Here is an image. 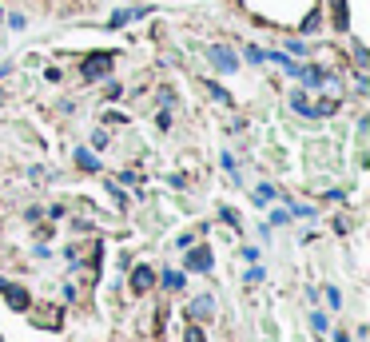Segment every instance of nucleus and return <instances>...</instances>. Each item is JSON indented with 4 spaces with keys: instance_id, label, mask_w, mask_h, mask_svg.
<instances>
[{
    "instance_id": "11",
    "label": "nucleus",
    "mask_w": 370,
    "mask_h": 342,
    "mask_svg": "<svg viewBox=\"0 0 370 342\" xmlns=\"http://www.w3.org/2000/svg\"><path fill=\"white\" fill-rule=\"evenodd\" d=\"M342 108V96H322V100H310V120H330L339 116Z\"/></svg>"
},
{
    "instance_id": "10",
    "label": "nucleus",
    "mask_w": 370,
    "mask_h": 342,
    "mask_svg": "<svg viewBox=\"0 0 370 342\" xmlns=\"http://www.w3.org/2000/svg\"><path fill=\"white\" fill-rule=\"evenodd\" d=\"M322 24H327V16H322V9H310L307 16H303L299 24H295V36H303V40H310V36H319Z\"/></svg>"
},
{
    "instance_id": "2",
    "label": "nucleus",
    "mask_w": 370,
    "mask_h": 342,
    "mask_svg": "<svg viewBox=\"0 0 370 342\" xmlns=\"http://www.w3.org/2000/svg\"><path fill=\"white\" fill-rule=\"evenodd\" d=\"M203 56H207L211 72H219V76H235V72L243 68L239 52L231 48V44H223V40H211L207 48H203Z\"/></svg>"
},
{
    "instance_id": "44",
    "label": "nucleus",
    "mask_w": 370,
    "mask_h": 342,
    "mask_svg": "<svg viewBox=\"0 0 370 342\" xmlns=\"http://www.w3.org/2000/svg\"><path fill=\"white\" fill-rule=\"evenodd\" d=\"M124 4H140V0H124Z\"/></svg>"
},
{
    "instance_id": "31",
    "label": "nucleus",
    "mask_w": 370,
    "mask_h": 342,
    "mask_svg": "<svg viewBox=\"0 0 370 342\" xmlns=\"http://www.w3.org/2000/svg\"><path fill=\"white\" fill-rule=\"evenodd\" d=\"M263 275H267V271H263V267H255V263H251V267H247V275H243V282H247V287H255V282H263Z\"/></svg>"
},
{
    "instance_id": "40",
    "label": "nucleus",
    "mask_w": 370,
    "mask_h": 342,
    "mask_svg": "<svg viewBox=\"0 0 370 342\" xmlns=\"http://www.w3.org/2000/svg\"><path fill=\"white\" fill-rule=\"evenodd\" d=\"M334 231H339V235L350 231V219H347V215H334Z\"/></svg>"
},
{
    "instance_id": "35",
    "label": "nucleus",
    "mask_w": 370,
    "mask_h": 342,
    "mask_svg": "<svg viewBox=\"0 0 370 342\" xmlns=\"http://www.w3.org/2000/svg\"><path fill=\"white\" fill-rule=\"evenodd\" d=\"M310 326H315V331H327L330 322H327V314H322V311H310Z\"/></svg>"
},
{
    "instance_id": "42",
    "label": "nucleus",
    "mask_w": 370,
    "mask_h": 342,
    "mask_svg": "<svg viewBox=\"0 0 370 342\" xmlns=\"http://www.w3.org/2000/svg\"><path fill=\"white\" fill-rule=\"evenodd\" d=\"M330 338H334V342H350V334H347V331H334Z\"/></svg>"
},
{
    "instance_id": "24",
    "label": "nucleus",
    "mask_w": 370,
    "mask_h": 342,
    "mask_svg": "<svg viewBox=\"0 0 370 342\" xmlns=\"http://www.w3.org/2000/svg\"><path fill=\"white\" fill-rule=\"evenodd\" d=\"M124 92H128V88H124L120 80H108V88H104V100H108V104H120Z\"/></svg>"
},
{
    "instance_id": "19",
    "label": "nucleus",
    "mask_w": 370,
    "mask_h": 342,
    "mask_svg": "<svg viewBox=\"0 0 370 342\" xmlns=\"http://www.w3.org/2000/svg\"><path fill=\"white\" fill-rule=\"evenodd\" d=\"M350 60H354V68L359 72H370V52L362 40H350Z\"/></svg>"
},
{
    "instance_id": "3",
    "label": "nucleus",
    "mask_w": 370,
    "mask_h": 342,
    "mask_svg": "<svg viewBox=\"0 0 370 342\" xmlns=\"http://www.w3.org/2000/svg\"><path fill=\"white\" fill-rule=\"evenodd\" d=\"M151 12H156V4H120V9H111L108 12V21H104V28H128V24H136V21H148Z\"/></svg>"
},
{
    "instance_id": "25",
    "label": "nucleus",
    "mask_w": 370,
    "mask_h": 342,
    "mask_svg": "<svg viewBox=\"0 0 370 342\" xmlns=\"http://www.w3.org/2000/svg\"><path fill=\"white\" fill-rule=\"evenodd\" d=\"M287 211H290V219H315V215H319L310 203H290Z\"/></svg>"
},
{
    "instance_id": "39",
    "label": "nucleus",
    "mask_w": 370,
    "mask_h": 342,
    "mask_svg": "<svg viewBox=\"0 0 370 342\" xmlns=\"http://www.w3.org/2000/svg\"><path fill=\"white\" fill-rule=\"evenodd\" d=\"M28 180L32 183H48V171H44V167H28Z\"/></svg>"
},
{
    "instance_id": "45",
    "label": "nucleus",
    "mask_w": 370,
    "mask_h": 342,
    "mask_svg": "<svg viewBox=\"0 0 370 342\" xmlns=\"http://www.w3.org/2000/svg\"><path fill=\"white\" fill-rule=\"evenodd\" d=\"M0 16H4V4H0Z\"/></svg>"
},
{
    "instance_id": "33",
    "label": "nucleus",
    "mask_w": 370,
    "mask_h": 342,
    "mask_svg": "<svg viewBox=\"0 0 370 342\" xmlns=\"http://www.w3.org/2000/svg\"><path fill=\"white\" fill-rule=\"evenodd\" d=\"M44 80H48V84H60V80H64V68H56V64H48V68H44Z\"/></svg>"
},
{
    "instance_id": "46",
    "label": "nucleus",
    "mask_w": 370,
    "mask_h": 342,
    "mask_svg": "<svg viewBox=\"0 0 370 342\" xmlns=\"http://www.w3.org/2000/svg\"><path fill=\"white\" fill-rule=\"evenodd\" d=\"M0 342H4V338H0Z\"/></svg>"
},
{
    "instance_id": "38",
    "label": "nucleus",
    "mask_w": 370,
    "mask_h": 342,
    "mask_svg": "<svg viewBox=\"0 0 370 342\" xmlns=\"http://www.w3.org/2000/svg\"><path fill=\"white\" fill-rule=\"evenodd\" d=\"M191 243H195V231H183V235H175V247H180V251H187Z\"/></svg>"
},
{
    "instance_id": "9",
    "label": "nucleus",
    "mask_w": 370,
    "mask_h": 342,
    "mask_svg": "<svg viewBox=\"0 0 370 342\" xmlns=\"http://www.w3.org/2000/svg\"><path fill=\"white\" fill-rule=\"evenodd\" d=\"M151 287H156V271H151L148 263H136V267H131V294H136V299H143Z\"/></svg>"
},
{
    "instance_id": "14",
    "label": "nucleus",
    "mask_w": 370,
    "mask_h": 342,
    "mask_svg": "<svg viewBox=\"0 0 370 342\" xmlns=\"http://www.w3.org/2000/svg\"><path fill=\"white\" fill-rule=\"evenodd\" d=\"M156 282H160L168 294H175V291L187 287V271H171V267H168V271H160V279H156Z\"/></svg>"
},
{
    "instance_id": "6",
    "label": "nucleus",
    "mask_w": 370,
    "mask_h": 342,
    "mask_svg": "<svg viewBox=\"0 0 370 342\" xmlns=\"http://www.w3.org/2000/svg\"><path fill=\"white\" fill-rule=\"evenodd\" d=\"M0 294H4V302H9L16 314H24L32 307V294H28V287H21V282H9L4 275H0Z\"/></svg>"
},
{
    "instance_id": "8",
    "label": "nucleus",
    "mask_w": 370,
    "mask_h": 342,
    "mask_svg": "<svg viewBox=\"0 0 370 342\" xmlns=\"http://www.w3.org/2000/svg\"><path fill=\"white\" fill-rule=\"evenodd\" d=\"M215 319V294L211 291H203V294H195V299L187 302V322H211Z\"/></svg>"
},
{
    "instance_id": "20",
    "label": "nucleus",
    "mask_w": 370,
    "mask_h": 342,
    "mask_svg": "<svg viewBox=\"0 0 370 342\" xmlns=\"http://www.w3.org/2000/svg\"><path fill=\"white\" fill-rule=\"evenodd\" d=\"M271 199H283V192L279 187H275V183H259V187H255V203H271Z\"/></svg>"
},
{
    "instance_id": "29",
    "label": "nucleus",
    "mask_w": 370,
    "mask_h": 342,
    "mask_svg": "<svg viewBox=\"0 0 370 342\" xmlns=\"http://www.w3.org/2000/svg\"><path fill=\"white\" fill-rule=\"evenodd\" d=\"M171 123H175V111H171V108H160V111H156V128H160V131H168Z\"/></svg>"
},
{
    "instance_id": "32",
    "label": "nucleus",
    "mask_w": 370,
    "mask_h": 342,
    "mask_svg": "<svg viewBox=\"0 0 370 342\" xmlns=\"http://www.w3.org/2000/svg\"><path fill=\"white\" fill-rule=\"evenodd\" d=\"M219 219H223V223H231V227H235V231H243V223H239V215L231 211V207H219Z\"/></svg>"
},
{
    "instance_id": "12",
    "label": "nucleus",
    "mask_w": 370,
    "mask_h": 342,
    "mask_svg": "<svg viewBox=\"0 0 370 342\" xmlns=\"http://www.w3.org/2000/svg\"><path fill=\"white\" fill-rule=\"evenodd\" d=\"M72 160H76V167H80L84 175H96V171L104 167V163H100V155H96L92 148H76V151H72Z\"/></svg>"
},
{
    "instance_id": "27",
    "label": "nucleus",
    "mask_w": 370,
    "mask_h": 342,
    "mask_svg": "<svg viewBox=\"0 0 370 342\" xmlns=\"http://www.w3.org/2000/svg\"><path fill=\"white\" fill-rule=\"evenodd\" d=\"M322 299H327L330 311H342V291H339V287H327V291H322Z\"/></svg>"
},
{
    "instance_id": "37",
    "label": "nucleus",
    "mask_w": 370,
    "mask_h": 342,
    "mask_svg": "<svg viewBox=\"0 0 370 342\" xmlns=\"http://www.w3.org/2000/svg\"><path fill=\"white\" fill-rule=\"evenodd\" d=\"M44 219V207H24V223H40Z\"/></svg>"
},
{
    "instance_id": "36",
    "label": "nucleus",
    "mask_w": 370,
    "mask_h": 342,
    "mask_svg": "<svg viewBox=\"0 0 370 342\" xmlns=\"http://www.w3.org/2000/svg\"><path fill=\"white\" fill-rule=\"evenodd\" d=\"M116 183H120V187H131V183H140V175H136V171H120Z\"/></svg>"
},
{
    "instance_id": "13",
    "label": "nucleus",
    "mask_w": 370,
    "mask_h": 342,
    "mask_svg": "<svg viewBox=\"0 0 370 342\" xmlns=\"http://www.w3.org/2000/svg\"><path fill=\"white\" fill-rule=\"evenodd\" d=\"M279 48L287 52L290 60H307L310 52H315V48H310V40H303V36H287V40H283Z\"/></svg>"
},
{
    "instance_id": "41",
    "label": "nucleus",
    "mask_w": 370,
    "mask_h": 342,
    "mask_svg": "<svg viewBox=\"0 0 370 342\" xmlns=\"http://www.w3.org/2000/svg\"><path fill=\"white\" fill-rule=\"evenodd\" d=\"M56 111H64V116H68V111H76V104H72V100H56Z\"/></svg>"
},
{
    "instance_id": "5",
    "label": "nucleus",
    "mask_w": 370,
    "mask_h": 342,
    "mask_svg": "<svg viewBox=\"0 0 370 342\" xmlns=\"http://www.w3.org/2000/svg\"><path fill=\"white\" fill-rule=\"evenodd\" d=\"M330 76H334V72H330V68H322V64H315V60H299V72H295V80H299L307 92L327 88V84H330Z\"/></svg>"
},
{
    "instance_id": "4",
    "label": "nucleus",
    "mask_w": 370,
    "mask_h": 342,
    "mask_svg": "<svg viewBox=\"0 0 370 342\" xmlns=\"http://www.w3.org/2000/svg\"><path fill=\"white\" fill-rule=\"evenodd\" d=\"M211 267H215L211 243H191L187 251H183V271H191V275H207Z\"/></svg>"
},
{
    "instance_id": "22",
    "label": "nucleus",
    "mask_w": 370,
    "mask_h": 342,
    "mask_svg": "<svg viewBox=\"0 0 370 342\" xmlns=\"http://www.w3.org/2000/svg\"><path fill=\"white\" fill-rule=\"evenodd\" d=\"M108 148H111V131L96 128V131H92V151H108Z\"/></svg>"
},
{
    "instance_id": "16",
    "label": "nucleus",
    "mask_w": 370,
    "mask_h": 342,
    "mask_svg": "<svg viewBox=\"0 0 370 342\" xmlns=\"http://www.w3.org/2000/svg\"><path fill=\"white\" fill-rule=\"evenodd\" d=\"M287 104H290V111H295V116L310 120V92H307V88H295V92L287 96Z\"/></svg>"
},
{
    "instance_id": "18",
    "label": "nucleus",
    "mask_w": 370,
    "mask_h": 342,
    "mask_svg": "<svg viewBox=\"0 0 370 342\" xmlns=\"http://www.w3.org/2000/svg\"><path fill=\"white\" fill-rule=\"evenodd\" d=\"M156 104L175 111V104H180V92H175V84H160V88H156Z\"/></svg>"
},
{
    "instance_id": "21",
    "label": "nucleus",
    "mask_w": 370,
    "mask_h": 342,
    "mask_svg": "<svg viewBox=\"0 0 370 342\" xmlns=\"http://www.w3.org/2000/svg\"><path fill=\"white\" fill-rule=\"evenodd\" d=\"M108 195H111V203H116L120 211H128V192H124V187H120L116 180H108Z\"/></svg>"
},
{
    "instance_id": "30",
    "label": "nucleus",
    "mask_w": 370,
    "mask_h": 342,
    "mask_svg": "<svg viewBox=\"0 0 370 342\" xmlns=\"http://www.w3.org/2000/svg\"><path fill=\"white\" fill-rule=\"evenodd\" d=\"M100 120H104V128H111V123H128V116H124V111H116V108H108Z\"/></svg>"
},
{
    "instance_id": "1",
    "label": "nucleus",
    "mask_w": 370,
    "mask_h": 342,
    "mask_svg": "<svg viewBox=\"0 0 370 342\" xmlns=\"http://www.w3.org/2000/svg\"><path fill=\"white\" fill-rule=\"evenodd\" d=\"M111 68H116V52L111 48H96V52H88L80 60V84H100V80H108L111 76Z\"/></svg>"
},
{
    "instance_id": "15",
    "label": "nucleus",
    "mask_w": 370,
    "mask_h": 342,
    "mask_svg": "<svg viewBox=\"0 0 370 342\" xmlns=\"http://www.w3.org/2000/svg\"><path fill=\"white\" fill-rule=\"evenodd\" d=\"M203 92H207V100H215L219 108H235V96H231L223 84H215V80H203Z\"/></svg>"
},
{
    "instance_id": "26",
    "label": "nucleus",
    "mask_w": 370,
    "mask_h": 342,
    "mask_svg": "<svg viewBox=\"0 0 370 342\" xmlns=\"http://www.w3.org/2000/svg\"><path fill=\"white\" fill-rule=\"evenodd\" d=\"M354 96H370V72L354 68Z\"/></svg>"
},
{
    "instance_id": "34",
    "label": "nucleus",
    "mask_w": 370,
    "mask_h": 342,
    "mask_svg": "<svg viewBox=\"0 0 370 342\" xmlns=\"http://www.w3.org/2000/svg\"><path fill=\"white\" fill-rule=\"evenodd\" d=\"M287 223H290V211H283V207L271 211V227H287Z\"/></svg>"
},
{
    "instance_id": "7",
    "label": "nucleus",
    "mask_w": 370,
    "mask_h": 342,
    "mask_svg": "<svg viewBox=\"0 0 370 342\" xmlns=\"http://www.w3.org/2000/svg\"><path fill=\"white\" fill-rule=\"evenodd\" d=\"M24 314H28V319L36 322L40 331H56V326L64 322V311H60V307H52V302H44V307H36V302H32Z\"/></svg>"
},
{
    "instance_id": "17",
    "label": "nucleus",
    "mask_w": 370,
    "mask_h": 342,
    "mask_svg": "<svg viewBox=\"0 0 370 342\" xmlns=\"http://www.w3.org/2000/svg\"><path fill=\"white\" fill-rule=\"evenodd\" d=\"M243 64H251V68H263L267 64V48H259V44H243Z\"/></svg>"
},
{
    "instance_id": "28",
    "label": "nucleus",
    "mask_w": 370,
    "mask_h": 342,
    "mask_svg": "<svg viewBox=\"0 0 370 342\" xmlns=\"http://www.w3.org/2000/svg\"><path fill=\"white\" fill-rule=\"evenodd\" d=\"M183 342H207V334H203L200 322H187V331H183Z\"/></svg>"
},
{
    "instance_id": "43",
    "label": "nucleus",
    "mask_w": 370,
    "mask_h": 342,
    "mask_svg": "<svg viewBox=\"0 0 370 342\" xmlns=\"http://www.w3.org/2000/svg\"><path fill=\"white\" fill-rule=\"evenodd\" d=\"M9 72H12V64H9V60H0V80H4Z\"/></svg>"
},
{
    "instance_id": "23",
    "label": "nucleus",
    "mask_w": 370,
    "mask_h": 342,
    "mask_svg": "<svg viewBox=\"0 0 370 342\" xmlns=\"http://www.w3.org/2000/svg\"><path fill=\"white\" fill-rule=\"evenodd\" d=\"M4 24H9L12 32H28V16H24V12H4Z\"/></svg>"
}]
</instances>
